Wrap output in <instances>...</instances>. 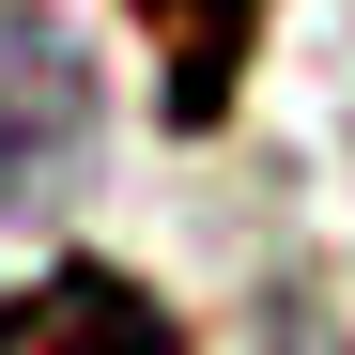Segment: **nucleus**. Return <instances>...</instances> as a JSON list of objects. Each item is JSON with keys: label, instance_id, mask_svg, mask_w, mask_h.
<instances>
[{"label": "nucleus", "instance_id": "3", "mask_svg": "<svg viewBox=\"0 0 355 355\" xmlns=\"http://www.w3.org/2000/svg\"><path fill=\"white\" fill-rule=\"evenodd\" d=\"M155 46H170V124H216L232 108V62H248V31H263V0H139Z\"/></svg>", "mask_w": 355, "mask_h": 355}, {"label": "nucleus", "instance_id": "2", "mask_svg": "<svg viewBox=\"0 0 355 355\" xmlns=\"http://www.w3.org/2000/svg\"><path fill=\"white\" fill-rule=\"evenodd\" d=\"M0 355H186V324H170L124 263H62V278L0 293Z\"/></svg>", "mask_w": 355, "mask_h": 355}, {"label": "nucleus", "instance_id": "1", "mask_svg": "<svg viewBox=\"0 0 355 355\" xmlns=\"http://www.w3.org/2000/svg\"><path fill=\"white\" fill-rule=\"evenodd\" d=\"M78 139H93V62H78V31H62V16H0V201L62 186Z\"/></svg>", "mask_w": 355, "mask_h": 355}]
</instances>
